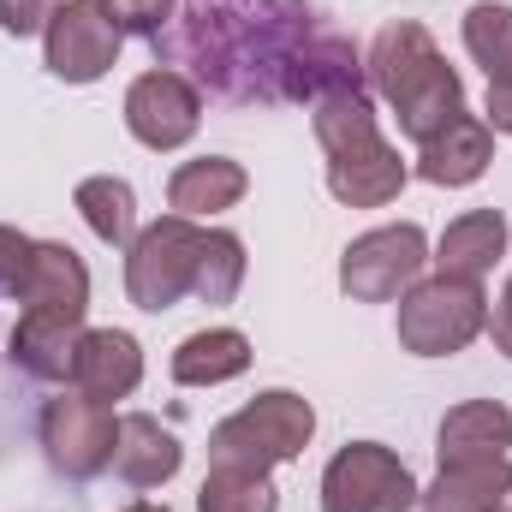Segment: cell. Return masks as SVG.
Returning <instances> with one entry per match:
<instances>
[{"mask_svg": "<svg viewBox=\"0 0 512 512\" xmlns=\"http://www.w3.org/2000/svg\"><path fill=\"white\" fill-rule=\"evenodd\" d=\"M155 54L191 66L227 102H316L358 90V54L304 0H185Z\"/></svg>", "mask_w": 512, "mask_h": 512, "instance_id": "cell-1", "label": "cell"}, {"mask_svg": "<svg viewBox=\"0 0 512 512\" xmlns=\"http://www.w3.org/2000/svg\"><path fill=\"white\" fill-rule=\"evenodd\" d=\"M501 256H507V215L501 209H471V215L447 221V233H441L429 262L447 280H483V274H495Z\"/></svg>", "mask_w": 512, "mask_h": 512, "instance_id": "cell-17", "label": "cell"}, {"mask_svg": "<svg viewBox=\"0 0 512 512\" xmlns=\"http://www.w3.org/2000/svg\"><path fill=\"white\" fill-rule=\"evenodd\" d=\"M96 6L120 24V36H143V42H155L173 24V0H96Z\"/></svg>", "mask_w": 512, "mask_h": 512, "instance_id": "cell-26", "label": "cell"}, {"mask_svg": "<svg viewBox=\"0 0 512 512\" xmlns=\"http://www.w3.org/2000/svg\"><path fill=\"white\" fill-rule=\"evenodd\" d=\"M489 334H495V352L512 358V280L501 286V298H495V310H489Z\"/></svg>", "mask_w": 512, "mask_h": 512, "instance_id": "cell-29", "label": "cell"}, {"mask_svg": "<svg viewBox=\"0 0 512 512\" xmlns=\"http://www.w3.org/2000/svg\"><path fill=\"white\" fill-rule=\"evenodd\" d=\"M78 215H84V227L102 239V245H131L137 239V191H131L126 179H114V173H96V179H84L78 185Z\"/></svg>", "mask_w": 512, "mask_h": 512, "instance_id": "cell-22", "label": "cell"}, {"mask_svg": "<svg viewBox=\"0 0 512 512\" xmlns=\"http://www.w3.org/2000/svg\"><path fill=\"white\" fill-rule=\"evenodd\" d=\"M245 286V239L227 227H203V256H197V280L191 298L203 304H233Z\"/></svg>", "mask_w": 512, "mask_h": 512, "instance_id": "cell-23", "label": "cell"}, {"mask_svg": "<svg viewBox=\"0 0 512 512\" xmlns=\"http://www.w3.org/2000/svg\"><path fill=\"white\" fill-rule=\"evenodd\" d=\"M489 131L512 137V84H489Z\"/></svg>", "mask_w": 512, "mask_h": 512, "instance_id": "cell-30", "label": "cell"}, {"mask_svg": "<svg viewBox=\"0 0 512 512\" xmlns=\"http://www.w3.org/2000/svg\"><path fill=\"white\" fill-rule=\"evenodd\" d=\"M512 495V459L489 465H441V477L417 495L423 512H501Z\"/></svg>", "mask_w": 512, "mask_h": 512, "instance_id": "cell-20", "label": "cell"}, {"mask_svg": "<svg viewBox=\"0 0 512 512\" xmlns=\"http://www.w3.org/2000/svg\"><path fill=\"white\" fill-rule=\"evenodd\" d=\"M203 126V96L185 72L173 66H155L143 78H131L126 90V131L143 143V149H185Z\"/></svg>", "mask_w": 512, "mask_h": 512, "instance_id": "cell-11", "label": "cell"}, {"mask_svg": "<svg viewBox=\"0 0 512 512\" xmlns=\"http://www.w3.org/2000/svg\"><path fill=\"white\" fill-rule=\"evenodd\" d=\"M465 54L489 72V84H512V6L477 0L465 12Z\"/></svg>", "mask_w": 512, "mask_h": 512, "instance_id": "cell-24", "label": "cell"}, {"mask_svg": "<svg viewBox=\"0 0 512 512\" xmlns=\"http://www.w3.org/2000/svg\"><path fill=\"white\" fill-rule=\"evenodd\" d=\"M316 435V411L304 393L292 387H268L251 405H239L227 423H215L209 435V465H245V471H274L286 459H298Z\"/></svg>", "mask_w": 512, "mask_h": 512, "instance_id": "cell-4", "label": "cell"}, {"mask_svg": "<svg viewBox=\"0 0 512 512\" xmlns=\"http://www.w3.org/2000/svg\"><path fill=\"white\" fill-rule=\"evenodd\" d=\"M370 84L387 96L393 120L411 143H429L465 114V84L435 48V36L417 18H393L370 42Z\"/></svg>", "mask_w": 512, "mask_h": 512, "instance_id": "cell-2", "label": "cell"}, {"mask_svg": "<svg viewBox=\"0 0 512 512\" xmlns=\"http://www.w3.org/2000/svg\"><path fill=\"white\" fill-rule=\"evenodd\" d=\"M114 441H120V417L108 399H90V393H60L48 399L42 411V453L60 477H102L114 465Z\"/></svg>", "mask_w": 512, "mask_h": 512, "instance_id": "cell-8", "label": "cell"}, {"mask_svg": "<svg viewBox=\"0 0 512 512\" xmlns=\"http://www.w3.org/2000/svg\"><path fill=\"white\" fill-rule=\"evenodd\" d=\"M12 298H24V310L84 322V310H90V268H84V256L72 251V245L36 239L30 245V262H24V280H18Z\"/></svg>", "mask_w": 512, "mask_h": 512, "instance_id": "cell-12", "label": "cell"}, {"mask_svg": "<svg viewBox=\"0 0 512 512\" xmlns=\"http://www.w3.org/2000/svg\"><path fill=\"white\" fill-rule=\"evenodd\" d=\"M417 495V477L382 441H352L322 471V512H411Z\"/></svg>", "mask_w": 512, "mask_h": 512, "instance_id": "cell-7", "label": "cell"}, {"mask_svg": "<svg viewBox=\"0 0 512 512\" xmlns=\"http://www.w3.org/2000/svg\"><path fill=\"white\" fill-rule=\"evenodd\" d=\"M512 447V411L501 399H465L441 417V435H435V453L441 465H489V459H507Z\"/></svg>", "mask_w": 512, "mask_h": 512, "instance_id": "cell-15", "label": "cell"}, {"mask_svg": "<svg viewBox=\"0 0 512 512\" xmlns=\"http://www.w3.org/2000/svg\"><path fill=\"white\" fill-rule=\"evenodd\" d=\"M78 340L84 328L72 316H42V310H24L18 328H12V364L36 382H72V358H78Z\"/></svg>", "mask_w": 512, "mask_h": 512, "instance_id": "cell-19", "label": "cell"}, {"mask_svg": "<svg viewBox=\"0 0 512 512\" xmlns=\"http://www.w3.org/2000/svg\"><path fill=\"white\" fill-rule=\"evenodd\" d=\"M54 12H60V0H0V30L6 36H36V30H48Z\"/></svg>", "mask_w": 512, "mask_h": 512, "instance_id": "cell-27", "label": "cell"}, {"mask_svg": "<svg viewBox=\"0 0 512 512\" xmlns=\"http://www.w3.org/2000/svg\"><path fill=\"white\" fill-rule=\"evenodd\" d=\"M423 262H429V239H423L417 221L376 227V233H364V239L346 245V256H340V286L358 304H387V298H405L423 280Z\"/></svg>", "mask_w": 512, "mask_h": 512, "instance_id": "cell-9", "label": "cell"}, {"mask_svg": "<svg viewBox=\"0 0 512 512\" xmlns=\"http://www.w3.org/2000/svg\"><path fill=\"white\" fill-rule=\"evenodd\" d=\"M30 245H36V239H24L18 227H0V292H18L24 262H30Z\"/></svg>", "mask_w": 512, "mask_h": 512, "instance_id": "cell-28", "label": "cell"}, {"mask_svg": "<svg viewBox=\"0 0 512 512\" xmlns=\"http://www.w3.org/2000/svg\"><path fill=\"white\" fill-rule=\"evenodd\" d=\"M126 512H167V507H155V501H137V507H126Z\"/></svg>", "mask_w": 512, "mask_h": 512, "instance_id": "cell-31", "label": "cell"}, {"mask_svg": "<svg viewBox=\"0 0 512 512\" xmlns=\"http://www.w3.org/2000/svg\"><path fill=\"white\" fill-rule=\"evenodd\" d=\"M245 191H251V173L233 155H203V161H185L167 179V209L185 215V221H209V215L233 209Z\"/></svg>", "mask_w": 512, "mask_h": 512, "instance_id": "cell-18", "label": "cell"}, {"mask_svg": "<svg viewBox=\"0 0 512 512\" xmlns=\"http://www.w3.org/2000/svg\"><path fill=\"white\" fill-rule=\"evenodd\" d=\"M197 512H280V495H274L268 471L209 465V477L197 489Z\"/></svg>", "mask_w": 512, "mask_h": 512, "instance_id": "cell-25", "label": "cell"}, {"mask_svg": "<svg viewBox=\"0 0 512 512\" xmlns=\"http://www.w3.org/2000/svg\"><path fill=\"white\" fill-rule=\"evenodd\" d=\"M185 465V447L173 429H161V417L149 411H126L120 417V441H114V471L126 477L131 489H161L173 483Z\"/></svg>", "mask_w": 512, "mask_h": 512, "instance_id": "cell-16", "label": "cell"}, {"mask_svg": "<svg viewBox=\"0 0 512 512\" xmlns=\"http://www.w3.org/2000/svg\"><path fill=\"white\" fill-rule=\"evenodd\" d=\"M489 328V298L477 280L429 274L399 298V346L411 358H453Z\"/></svg>", "mask_w": 512, "mask_h": 512, "instance_id": "cell-5", "label": "cell"}, {"mask_svg": "<svg viewBox=\"0 0 512 512\" xmlns=\"http://www.w3.org/2000/svg\"><path fill=\"white\" fill-rule=\"evenodd\" d=\"M251 370V340L239 328H203L191 340H179L173 352V382L179 387H221Z\"/></svg>", "mask_w": 512, "mask_h": 512, "instance_id": "cell-21", "label": "cell"}, {"mask_svg": "<svg viewBox=\"0 0 512 512\" xmlns=\"http://www.w3.org/2000/svg\"><path fill=\"white\" fill-rule=\"evenodd\" d=\"M143 382V346L131 340L126 328H84L78 358H72V387L90 399H126Z\"/></svg>", "mask_w": 512, "mask_h": 512, "instance_id": "cell-14", "label": "cell"}, {"mask_svg": "<svg viewBox=\"0 0 512 512\" xmlns=\"http://www.w3.org/2000/svg\"><path fill=\"white\" fill-rule=\"evenodd\" d=\"M120 24L96 6V0H66L48 30H42V54H48V72L66 78V84H96L114 72L120 60Z\"/></svg>", "mask_w": 512, "mask_h": 512, "instance_id": "cell-10", "label": "cell"}, {"mask_svg": "<svg viewBox=\"0 0 512 512\" xmlns=\"http://www.w3.org/2000/svg\"><path fill=\"white\" fill-rule=\"evenodd\" d=\"M489 161H495V131L477 114H459L447 131H435L429 143H417V179L447 185V191L477 185L489 173Z\"/></svg>", "mask_w": 512, "mask_h": 512, "instance_id": "cell-13", "label": "cell"}, {"mask_svg": "<svg viewBox=\"0 0 512 512\" xmlns=\"http://www.w3.org/2000/svg\"><path fill=\"white\" fill-rule=\"evenodd\" d=\"M197 256H203V227L185 215H161L155 227H143L126 245V292L137 310L161 316L179 298H191L197 280Z\"/></svg>", "mask_w": 512, "mask_h": 512, "instance_id": "cell-6", "label": "cell"}, {"mask_svg": "<svg viewBox=\"0 0 512 512\" xmlns=\"http://www.w3.org/2000/svg\"><path fill=\"white\" fill-rule=\"evenodd\" d=\"M310 131L328 155V191L346 203V209H382L405 191L411 167L399 161V149L382 137L376 126V108L358 90H328L310 102Z\"/></svg>", "mask_w": 512, "mask_h": 512, "instance_id": "cell-3", "label": "cell"}]
</instances>
